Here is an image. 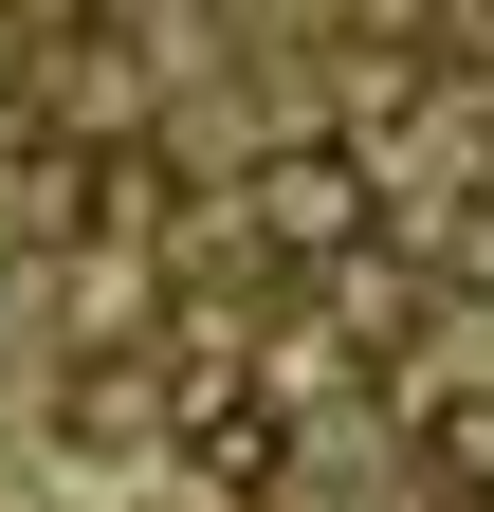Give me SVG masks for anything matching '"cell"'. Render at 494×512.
I'll return each mask as SVG.
<instances>
[{"label": "cell", "mask_w": 494, "mask_h": 512, "mask_svg": "<svg viewBox=\"0 0 494 512\" xmlns=\"http://www.w3.org/2000/svg\"><path fill=\"white\" fill-rule=\"evenodd\" d=\"M238 220H257V256H293V275H348V256L385 238V183H366V147H275L238 183Z\"/></svg>", "instance_id": "cell-1"}, {"label": "cell", "mask_w": 494, "mask_h": 512, "mask_svg": "<svg viewBox=\"0 0 494 512\" xmlns=\"http://www.w3.org/2000/svg\"><path fill=\"white\" fill-rule=\"evenodd\" d=\"M421 494L494 512V384H458V403H421Z\"/></svg>", "instance_id": "cell-2"}, {"label": "cell", "mask_w": 494, "mask_h": 512, "mask_svg": "<svg viewBox=\"0 0 494 512\" xmlns=\"http://www.w3.org/2000/svg\"><path fill=\"white\" fill-rule=\"evenodd\" d=\"M0 92H19V37H0Z\"/></svg>", "instance_id": "cell-3"}]
</instances>
